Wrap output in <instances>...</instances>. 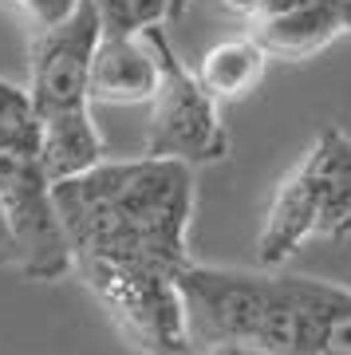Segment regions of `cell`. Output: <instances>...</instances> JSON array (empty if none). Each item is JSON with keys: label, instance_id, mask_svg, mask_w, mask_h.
<instances>
[{"label": "cell", "instance_id": "2e32d148", "mask_svg": "<svg viewBox=\"0 0 351 355\" xmlns=\"http://www.w3.org/2000/svg\"><path fill=\"white\" fill-rule=\"evenodd\" d=\"M0 268H16V241L8 221H4V209H0Z\"/></svg>", "mask_w": 351, "mask_h": 355}, {"label": "cell", "instance_id": "52a82bcc", "mask_svg": "<svg viewBox=\"0 0 351 355\" xmlns=\"http://www.w3.org/2000/svg\"><path fill=\"white\" fill-rule=\"evenodd\" d=\"M99 44V20L87 0L71 20L32 36L28 48V95L40 127L91 119V55Z\"/></svg>", "mask_w": 351, "mask_h": 355}, {"label": "cell", "instance_id": "5b68a950", "mask_svg": "<svg viewBox=\"0 0 351 355\" xmlns=\"http://www.w3.org/2000/svg\"><path fill=\"white\" fill-rule=\"evenodd\" d=\"M178 292L186 312L189 352H229V347H257L268 292H273V268H217L198 265L189 257L178 265Z\"/></svg>", "mask_w": 351, "mask_h": 355}, {"label": "cell", "instance_id": "277c9868", "mask_svg": "<svg viewBox=\"0 0 351 355\" xmlns=\"http://www.w3.org/2000/svg\"><path fill=\"white\" fill-rule=\"evenodd\" d=\"M154 51H158V91L146 119V146L142 154L151 158H174L186 166H214L221 158H229V130L221 123V103L198 83L194 67L182 64V55L174 51L166 28H146Z\"/></svg>", "mask_w": 351, "mask_h": 355}, {"label": "cell", "instance_id": "3957f363", "mask_svg": "<svg viewBox=\"0 0 351 355\" xmlns=\"http://www.w3.org/2000/svg\"><path fill=\"white\" fill-rule=\"evenodd\" d=\"M71 272L87 284L119 336L142 355H186V312L178 268L146 257H71Z\"/></svg>", "mask_w": 351, "mask_h": 355}, {"label": "cell", "instance_id": "5bb4252c", "mask_svg": "<svg viewBox=\"0 0 351 355\" xmlns=\"http://www.w3.org/2000/svg\"><path fill=\"white\" fill-rule=\"evenodd\" d=\"M4 4L12 8V16L32 32V36H40V32H48V28H60L63 20H71L83 0H4Z\"/></svg>", "mask_w": 351, "mask_h": 355}, {"label": "cell", "instance_id": "ba28073f", "mask_svg": "<svg viewBox=\"0 0 351 355\" xmlns=\"http://www.w3.org/2000/svg\"><path fill=\"white\" fill-rule=\"evenodd\" d=\"M162 67L151 36H103L91 55V103H111V107H138L151 103L158 91Z\"/></svg>", "mask_w": 351, "mask_h": 355}, {"label": "cell", "instance_id": "7c38bea8", "mask_svg": "<svg viewBox=\"0 0 351 355\" xmlns=\"http://www.w3.org/2000/svg\"><path fill=\"white\" fill-rule=\"evenodd\" d=\"M0 150H40V119L28 87L0 79Z\"/></svg>", "mask_w": 351, "mask_h": 355}, {"label": "cell", "instance_id": "4fadbf2b", "mask_svg": "<svg viewBox=\"0 0 351 355\" xmlns=\"http://www.w3.org/2000/svg\"><path fill=\"white\" fill-rule=\"evenodd\" d=\"M316 355H351V288L324 280Z\"/></svg>", "mask_w": 351, "mask_h": 355}, {"label": "cell", "instance_id": "ac0fdd59", "mask_svg": "<svg viewBox=\"0 0 351 355\" xmlns=\"http://www.w3.org/2000/svg\"><path fill=\"white\" fill-rule=\"evenodd\" d=\"M186 355H205V352H186Z\"/></svg>", "mask_w": 351, "mask_h": 355}, {"label": "cell", "instance_id": "30bf717a", "mask_svg": "<svg viewBox=\"0 0 351 355\" xmlns=\"http://www.w3.org/2000/svg\"><path fill=\"white\" fill-rule=\"evenodd\" d=\"M268 60H273L268 48L249 32V36H233V40L214 44L198 60L194 76L217 103H237V99H249L252 91L261 87Z\"/></svg>", "mask_w": 351, "mask_h": 355}, {"label": "cell", "instance_id": "8992f818", "mask_svg": "<svg viewBox=\"0 0 351 355\" xmlns=\"http://www.w3.org/2000/svg\"><path fill=\"white\" fill-rule=\"evenodd\" d=\"M0 209L16 241V272L24 280H63L71 245L55 209V182L44 174L40 150H0Z\"/></svg>", "mask_w": 351, "mask_h": 355}, {"label": "cell", "instance_id": "8fae6325", "mask_svg": "<svg viewBox=\"0 0 351 355\" xmlns=\"http://www.w3.org/2000/svg\"><path fill=\"white\" fill-rule=\"evenodd\" d=\"M103 36H142L146 28L170 24L189 8V0H87Z\"/></svg>", "mask_w": 351, "mask_h": 355}, {"label": "cell", "instance_id": "e0dca14e", "mask_svg": "<svg viewBox=\"0 0 351 355\" xmlns=\"http://www.w3.org/2000/svg\"><path fill=\"white\" fill-rule=\"evenodd\" d=\"M217 355H280V352H264V347H229V352H217Z\"/></svg>", "mask_w": 351, "mask_h": 355}, {"label": "cell", "instance_id": "6da1fadb", "mask_svg": "<svg viewBox=\"0 0 351 355\" xmlns=\"http://www.w3.org/2000/svg\"><path fill=\"white\" fill-rule=\"evenodd\" d=\"M71 257H146L186 265L194 229V166L174 158H103L55 182Z\"/></svg>", "mask_w": 351, "mask_h": 355}, {"label": "cell", "instance_id": "9a60e30c", "mask_svg": "<svg viewBox=\"0 0 351 355\" xmlns=\"http://www.w3.org/2000/svg\"><path fill=\"white\" fill-rule=\"evenodd\" d=\"M233 16H241L245 24H268V20H276V16H289L296 12L300 4H308V0H221Z\"/></svg>", "mask_w": 351, "mask_h": 355}, {"label": "cell", "instance_id": "7a4b0ae2", "mask_svg": "<svg viewBox=\"0 0 351 355\" xmlns=\"http://www.w3.org/2000/svg\"><path fill=\"white\" fill-rule=\"evenodd\" d=\"M351 237V135L324 127L300 162L276 182L257 233V265L280 268L312 241Z\"/></svg>", "mask_w": 351, "mask_h": 355}, {"label": "cell", "instance_id": "9c48e42d", "mask_svg": "<svg viewBox=\"0 0 351 355\" xmlns=\"http://www.w3.org/2000/svg\"><path fill=\"white\" fill-rule=\"evenodd\" d=\"M252 36L261 40L276 60H312L336 40L351 36V0H308L296 12L276 16L268 24H257Z\"/></svg>", "mask_w": 351, "mask_h": 355}]
</instances>
